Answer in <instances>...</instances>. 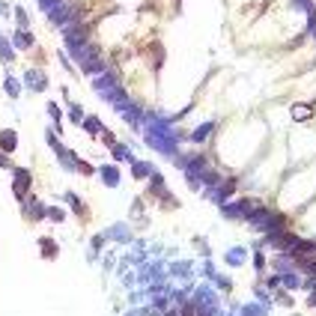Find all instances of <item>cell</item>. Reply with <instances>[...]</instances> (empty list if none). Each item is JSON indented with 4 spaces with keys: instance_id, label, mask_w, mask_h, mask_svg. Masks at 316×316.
Wrapping results in <instances>:
<instances>
[{
    "instance_id": "6da1fadb",
    "label": "cell",
    "mask_w": 316,
    "mask_h": 316,
    "mask_svg": "<svg viewBox=\"0 0 316 316\" xmlns=\"http://www.w3.org/2000/svg\"><path fill=\"white\" fill-rule=\"evenodd\" d=\"M42 254H48V257H54V254H57V248H54V242H51V239H45V242H42Z\"/></svg>"
},
{
    "instance_id": "7a4b0ae2",
    "label": "cell",
    "mask_w": 316,
    "mask_h": 316,
    "mask_svg": "<svg viewBox=\"0 0 316 316\" xmlns=\"http://www.w3.org/2000/svg\"><path fill=\"white\" fill-rule=\"evenodd\" d=\"M307 113H310V107H295V116H298V120H304Z\"/></svg>"
},
{
    "instance_id": "3957f363",
    "label": "cell",
    "mask_w": 316,
    "mask_h": 316,
    "mask_svg": "<svg viewBox=\"0 0 316 316\" xmlns=\"http://www.w3.org/2000/svg\"><path fill=\"white\" fill-rule=\"evenodd\" d=\"M87 129L90 132H99V120H87Z\"/></svg>"
}]
</instances>
